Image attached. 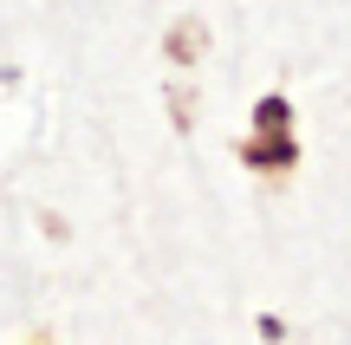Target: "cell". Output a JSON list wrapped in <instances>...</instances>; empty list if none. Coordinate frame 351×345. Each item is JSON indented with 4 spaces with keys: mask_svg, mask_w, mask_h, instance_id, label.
I'll use <instances>...</instances> for the list:
<instances>
[{
    "mask_svg": "<svg viewBox=\"0 0 351 345\" xmlns=\"http://www.w3.org/2000/svg\"><path fill=\"white\" fill-rule=\"evenodd\" d=\"M202 46H208V26H202V20H176V33H169V59H176V65H195Z\"/></svg>",
    "mask_w": 351,
    "mask_h": 345,
    "instance_id": "2",
    "label": "cell"
},
{
    "mask_svg": "<svg viewBox=\"0 0 351 345\" xmlns=\"http://www.w3.org/2000/svg\"><path fill=\"white\" fill-rule=\"evenodd\" d=\"M241 163L247 169H267V176H287L293 163H300V137H293V130H254L247 143H241Z\"/></svg>",
    "mask_w": 351,
    "mask_h": 345,
    "instance_id": "1",
    "label": "cell"
},
{
    "mask_svg": "<svg viewBox=\"0 0 351 345\" xmlns=\"http://www.w3.org/2000/svg\"><path fill=\"white\" fill-rule=\"evenodd\" d=\"M254 130H274V137H280V130H293V104L280 98V91H267V98L254 104Z\"/></svg>",
    "mask_w": 351,
    "mask_h": 345,
    "instance_id": "3",
    "label": "cell"
}]
</instances>
